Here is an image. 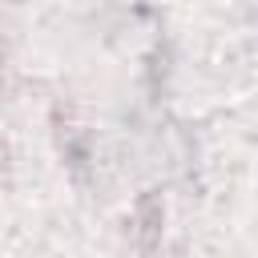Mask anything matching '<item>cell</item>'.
I'll list each match as a JSON object with an SVG mask.
<instances>
[{
    "label": "cell",
    "mask_w": 258,
    "mask_h": 258,
    "mask_svg": "<svg viewBox=\"0 0 258 258\" xmlns=\"http://www.w3.org/2000/svg\"><path fill=\"white\" fill-rule=\"evenodd\" d=\"M137 222H141V250H149V246H153V234H157V222H161V206H157V198H145V202H141Z\"/></svg>",
    "instance_id": "6da1fadb"
}]
</instances>
